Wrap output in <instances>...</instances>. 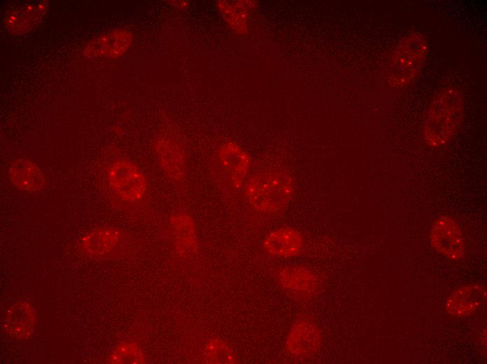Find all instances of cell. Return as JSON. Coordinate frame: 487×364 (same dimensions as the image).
<instances>
[{
	"label": "cell",
	"mask_w": 487,
	"mask_h": 364,
	"mask_svg": "<svg viewBox=\"0 0 487 364\" xmlns=\"http://www.w3.org/2000/svg\"><path fill=\"white\" fill-rule=\"evenodd\" d=\"M464 119V102L460 92L447 88L431 102L425 118L423 136L432 148L447 144L457 134Z\"/></svg>",
	"instance_id": "6da1fadb"
},
{
	"label": "cell",
	"mask_w": 487,
	"mask_h": 364,
	"mask_svg": "<svg viewBox=\"0 0 487 364\" xmlns=\"http://www.w3.org/2000/svg\"><path fill=\"white\" fill-rule=\"evenodd\" d=\"M294 189L290 175L279 168L253 174L247 181L245 194L249 203L264 214L280 212L288 203Z\"/></svg>",
	"instance_id": "7a4b0ae2"
},
{
	"label": "cell",
	"mask_w": 487,
	"mask_h": 364,
	"mask_svg": "<svg viewBox=\"0 0 487 364\" xmlns=\"http://www.w3.org/2000/svg\"><path fill=\"white\" fill-rule=\"evenodd\" d=\"M107 178L111 190L126 202H139L146 194L148 183L145 174L128 160L113 162L108 169Z\"/></svg>",
	"instance_id": "3957f363"
},
{
	"label": "cell",
	"mask_w": 487,
	"mask_h": 364,
	"mask_svg": "<svg viewBox=\"0 0 487 364\" xmlns=\"http://www.w3.org/2000/svg\"><path fill=\"white\" fill-rule=\"evenodd\" d=\"M427 52V43L421 34L413 33L405 37L394 54L391 82L402 86L412 80L423 64Z\"/></svg>",
	"instance_id": "277c9868"
},
{
	"label": "cell",
	"mask_w": 487,
	"mask_h": 364,
	"mask_svg": "<svg viewBox=\"0 0 487 364\" xmlns=\"http://www.w3.org/2000/svg\"><path fill=\"white\" fill-rule=\"evenodd\" d=\"M273 277L279 287L294 298L310 300L320 294L323 288L320 276L310 268L297 265L276 267Z\"/></svg>",
	"instance_id": "5b68a950"
},
{
	"label": "cell",
	"mask_w": 487,
	"mask_h": 364,
	"mask_svg": "<svg viewBox=\"0 0 487 364\" xmlns=\"http://www.w3.org/2000/svg\"><path fill=\"white\" fill-rule=\"evenodd\" d=\"M321 344L322 335L318 326L310 317L302 316L289 330L285 350L293 358L306 360L317 354Z\"/></svg>",
	"instance_id": "8992f818"
},
{
	"label": "cell",
	"mask_w": 487,
	"mask_h": 364,
	"mask_svg": "<svg viewBox=\"0 0 487 364\" xmlns=\"http://www.w3.org/2000/svg\"><path fill=\"white\" fill-rule=\"evenodd\" d=\"M157 162L167 178L176 186L186 178L187 158L183 145L171 136H162L154 144Z\"/></svg>",
	"instance_id": "52a82bcc"
},
{
	"label": "cell",
	"mask_w": 487,
	"mask_h": 364,
	"mask_svg": "<svg viewBox=\"0 0 487 364\" xmlns=\"http://www.w3.org/2000/svg\"><path fill=\"white\" fill-rule=\"evenodd\" d=\"M431 245L444 256L458 260L465 255L463 236L458 223L451 217L442 216L433 223L430 230Z\"/></svg>",
	"instance_id": "ba28073f"
},
{
	"label": "cell",
	"mask_w": 487,
	"mask_h": 364,
	"mask_svg": "<svg viewBox=\"0 0 487 364\" xmlns=\"http://www.w3.org/2000/svg\"><path fill=\"white\" fill-rule=\"evenodd\" d=\"M218 158L230 186L234 189L240 188L251 167L248 153L234 141H227L220 147Z\"/></svg>",
	"instance_id": "9c48e42d"
},
{
	"label": "cell",
	"mask_w": 487,
	"mask_h": 364,
	"mask_svg": "<svg viewBox=\"0 0 487 364\" xmlns=\"http://www.w3.org/2000/svg\"><path fill=\"white\" fill-rule=\"evenodd\" d=\"M169 232L176 253L181 258H190L197 253L199 240L195 223L187 213H177L169 220Z\"/></svg>",
	"instance_id": "30bf717a"
},
{
	"label": "cell",
	"mask_w": 487,
	"mask_h": 364,
	"mask_svg": "<svg viewBox=\"0 0 487 364\" xmlns=\"http://www.w3.org/2000/svg\"><path fill=\"white\" fill-rule=\"evenodd\" d=\"M132 33L126 29H115L92 39L83 53L90 58H118L123 55L132 43Z\"/></svg>",
	"instance_id": "8fae6325"
},
{
	"label": "cell",
	"mask_w": 487,
	"mask_h": 364,
	"mask_svg": "<svg viewBox=\"0 0 487 364\" xmlns=\"http://www.w3.org/2000/svg\"><path fill=\"white\" fill-rule=\"evenodd\" d=\"M124 244L123 232L114 227L91 230L80 240V248L89 255L108 258L115 255Z\"/></svg>",
	"instance_id": "7c38bea8"
},
{
	"label": "cell",
	"mask_w": 487,
	"mask_h": 364,
	"mask_svg": "<svg viewBox=\"0 0 487 364\" xmlns=\"http://www.w3.org/2000/svg\"><path fill=\"white\" fill-rule=\"evenodd\" d=\"M262 246L271 256L290 258L302 254L304 240L297 230L284 226L268 233L263 241Z\"/></svg>",
	"instance_id": "4fadbf2b"
},
{
	"label": "cell",
	"mask_w": 487,
	"mask_h": 364,
	"mask_svg": "<svg viewBox=\"0 0 487 364\" xmlns=\"http://www.w3.org/2000/svg\"><path fill=\"white\" fill-rule=\"evenodd\" d=\"M486 298V286L480 284H469L457 288L446 302V312L455 317H464L474 314Z\"/></svg>",
	"instance_id": "5bb4252c"
},
{
	"label": "cell",
	"mask_w": 487,
	"mask_h": 364,
	"mask_svg": "<svg viewBox=\"0 0 487 364\" xmlns=\"http://www.w3.org/2000/svg\"><path fill=\"white\" fill-rule=\"evenodd\" d=\"M8 178L15 188L29 193L41 190L45 182L41 168L34 161L27 158H19L11 163L8 169Z\"/></svg>",
	"instance_id": "9a60e30c"
},
{
	"label": "cell",
	"mask_w": 487,
	"mask_h": 364,
	"mask_svg": "<svg viewBox=\"0 0 487 364\" xmlns=\"http://www.w3.org/2000/svg\"><path fill=\"white\" fill-rule=\"evenodd\" d=\"M36 323V312L27 302L13 304L4 320V329L13 340H24L33 333Z\"/></svg>",
	"instance_id": "2e32d148"
},
{
	"label": "cell",
	"mask_w": 487,
	"mask_h": 364,
	"mask_svg": "<svg viewBox=\"0 0 487 364\" xmlns=\"http://www.w3.org/2000/svg\"><path fill=\"white\" fill-rule=\"evenodd\" d=\"M48 1H41L15 8L5 18L6 29L15 34L30 31L43 20L48 10Z\"/></svg>",
	"instance_id": "e0dca14e"
},
{
	"label": "cell",
	"mask_w": 487,
	"mask_h": 364,
	"mask_svg": "<svg viewBox=\"0 0 487 364\" xmlns=\"http://www.w3.org/2000/svg\"><path fill=\"white\" fill-rule=\"evenodd\" d=\"M252 1H219L216 6L227 24L235 33L244 34L248 31V20Z\"/></svg>",
	"instance_id": "ac0fdd59"
},
{
	"label": "cell",
	"mask_w": 487,
	"mask_h": 364,
	"mask_svg": "<svg viewBox=\"0 0 487 364\" xmlns=\"http://www.w3.org/2000/svg\"><path fill=\"white\" fill-rule=\"evenodd\" d=\"M204 356L210 363H237L238 360L231 346L220 338L211 339L206 344Z\"/></svg>",
	"instance_id": "d6986e66"
},
{
	"label": "cell",
	"mask_w": 487,
	"mask_h": 364,
	"mask_svg": "<svg viewBox=\"0 0 487 364\" xmlns=\"http://www.w3.org/2000/svg\"><path fill=\"white\" fill-rule=\"evenodd\" d=\"M144 355L139 347L129 342L118 345L113 353L111 362L113 363H141Z\"/></svg>",
	"instance_id": "ffe728a7"
},
{
	"label": "cell",
	"mask_w": 487,
	"mask_h": 364,
	"mask_svg": "<svg viewBox=\"0 0 487 364\" xmlns=\"http://www.w3.org/2000/svg\"><path fill=\"white\" fill-rule=\"evenodd\" d=\"M171 2L176 8L182 10L186 9L189 5V2L185 1H171Z\"/></svg>",
	"instance_id": "44dd1931"
}]
</instances>
